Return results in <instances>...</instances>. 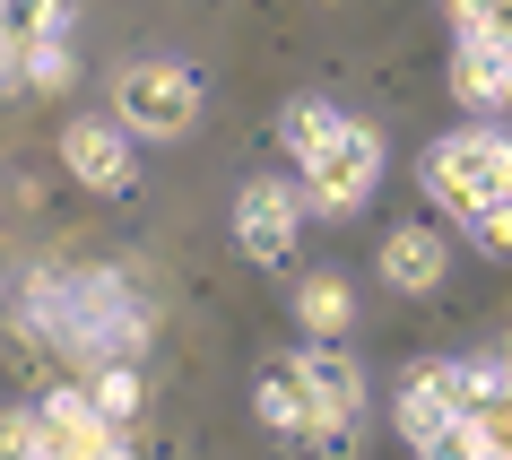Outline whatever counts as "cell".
Wrapping results in <instances>:
<instances>
[{
	"label": "cell",
	"instance_id": "6da1fadb",
	"mask_svg": "<svg viewBox=\"0 0 512 460\" xmlns=\"http://www.w3.org/2000/svg\"><path fill=\"white\" fill-rule=\"evenodd\" d=\"M296 174H304V183H296V191H304V217H356V209L382 191V131H365V122L339 113L330 139L296 165Z\"/></svg>",
	"mask_w": 512,
	"mask_h": 460
},
{
	"label": "cell",
	"instance_id": "7a4b0ae2",
	"mask_svg": "<svg viewBox=\"0 0 512 460\" xmlns=\"http://www.w3.org/2000/svg\"><path fill=\"white\" fill-rule=\"evenodd\" d=\"M504 183H512V131H495V122H469V131H452V139H434V148H426L434 209L469 217L478 200H504Z\"/></svg>",
	"mask_w": 512,
	"mask_h": 460
},
{
	"label": "cell",
	"instance_id": "3957f363",
	"mask_svg": "<svg viewBox=\"0 0 512 460\" xmlns=\"http://www.w3.org/2000/svg\"><path fill=\"white\" fill-rule=\"evenodd\" d=\"M113 122L131 139H183L200 122V70L191 61H131L113 79Z\"/></svg>",
	"mask_w": 512,
	"mask_h": 460
},
{
	"label": "cell",
	"instance_id": "277c9868",
	"mask_svg": "<svg viewBox=\"0 0 512 460\" xmlns=\"http://www.w3.org/2000/svg\"><path fill=\"white\" fill-rule=\"evenodd\" d=\"M287 374L304 382L313 434H348L356 417H365V374H356V356L339 348V339H313V348H296V365H287Z\"/></svg>",
	"mask_w": 512,
	"mask_h": 460
},
{
	"label": "cell",
	"instance_id": "5b68a950",
	"mask_svg": "<svg viewBox=\"0 0 512 460\" xmlns=\"http://www.w3.org/2000/svg\"><path fill=\"white\" fill-rule=\"evenodd\" d=\"M296 226H304V191L296 183H243L235 191V244H243V261L287 270V261H296Z\"/></svg>",
	"mask_w": 512,
	"mask_h": 460
},
{
	"label": "cell",
	"instance_id": "8992f818",
	"mask_svg": "<svg viewBox=\"0 0 512 460\" xmlns=\"http://www.w3.org/2000/svg\"><path fill=\"white\" fill-rule=\"evenodd\" d=\"M61 165H70L87 191L122 200V191L139 183V139L122 131L113 113H87V122H70V131H61Z\"/></svg>",
	"mask_w": 512,
	"mask_h": 460
},
{
	"label": "cell",
	"instance_id": "52a82bcc",
	"mask_svg": "<svg viewBox=\"0 0 512 460\" xmlns=\"http://www.w3.org/2000/svg\"><path fill=\"white\" fill-rule=\"evenodd\" d=\"M35 434H44V460H122V426H105L87 408V391H44Z\"/></svg>",
	"mask_w": 512,
	"mask_h": 460
},
{
	"label": "cell",
	"instance_id": "ba28073f",
	"mask_svg": "<svg viewBox=\"0 0 512 460\" xmlns=\"http://www.w3.org/2000/svg\"><path fill=\"white\" fill-rule=\"evenodd\" d=\"M452 87H460V105H512V44H495V35L478 27H460V53H452Z\"/></svg>",
	"mask_w": 512,
	"mask_h": 460
},
{
	"label": "cell",
	"instance_id": "9c48e42d",
	"mask_svg": "<svg viewBox=\"0 0 512 460\" xmlns=\"http://www.w3.org/2000/svg\"><path fill=\"white\" fill-rule=\"evenodd\" d=\"M443 270H452V244H443L434 226H391V235H382V278H391L400 296H434Z\"/></svg>",
	"mask_w": 512,
	"mask_h": 460
},
{
	"label": "cell",
	"instance_id": "30bf717a",
	"mask_svg": "<svg viewBox=\"0 0 512 460\" xmlns=\"http://www.w3.org/2000/svg\"><path fill=\"white\" fill-rule=\"evenodd\" d=\"M296 322H304V339H348L356 287H348L339 270H304V278H296Z\"/></svg>",
	"mask_w": 512,
	"mask_h": 460
},
{
	"label": "cell",
	"instance_id": "8fae6325",
	"mask_svg": "<svg viewBox=\"0 0 512 460\" xmlns=\"http://www.w3.org/2000/svg\"><path fill=\"white\" fill-rule=\"evenodd\" d=\"M9 53H18V87H27V96H61V87L79 79L70 35H27V44H9Z\"/></svg>",
	"mask_w": 512,
	"mask_h": 460
},
{
	"label": "cell",
	"instance_id": "7c38bea8",
	"mask_svg": "<svg viewBox=\"0 0 512 460\" xmlns=\"http://www.w3.org/2000/svg\"><path fill=\"white\" fill-rule=\"evenodd\" d=\"M452 426H460V417L443 408V391H434L426 374H408V382H400V434H408V452L426 460V452H434V443H443Z\"/></svg>",
	"mask_w": 512,
	"mask_h": 460
},
{
	"label": "cell",
	"instance_id": "4fadbf2b",
	"mask_svg": "<svg viewBox=\"0 0 512 460\" xmlns=\"http://www.w3.org/2000/svg\"><path fill=\"white\" fill-rule=\"evenodd\" d=\"M252 408H261V426L287 434V443H313V408H304V382L278 365V374H261V391H252Z\"/></svg>",
	"mask_w": 512,
	"mask_h": 460
},
{
	"label": "cell",
	"instance_id": "5bb4252c",
	"mask_svg": "<svg viewBox=\"0 0 512 460\" xmlns=\"http://www.w3.org/2000/svg\"><path fill=\"white\" fill-rule=\"evenodd\" d=\"M79 391H87V408H96L105 426H131V417H139V400H148V391H139V365H122V356H105V365H96V374H87Z\"/></svg>",
	"mask_w": 512,
	"mask_h": 460
},
{
	"label": "cell",
	"instance_id": "9a60e30c",
	"mask_svg": "<svg viewBox=\"0 0 512 460\" xmlns=\"http://www.w3.org/2000/svg\"><path fill=\"white\" fill-rule=\"evenodd\" d=\"M330 122H339V105H330V96H296V105L278 113V148L304 165V157H313V148L330 139Z\"/></svg>",
	"mask_w": 512,
	"mask_h": 460
},
{
	"label": "cell",
	"instance_id": "2e32d148",
	"mask_svg": "<svg viewBox=\"0 0 512 460\" xmlns=\"http://www.w3.org/2000/svg\"><path fill=\"white\" fill-rule=\"evenodd\" d=\"M27 35H70V0H0V44Z\"/></svg>",
	"mask_w": 512,
	"mask_h": 460
},
{
	"label": "cell",
	"instance_id": "e0dca14e",
	"mask_svg": "<svg viewBox=\"0 0 512 460\" xmlns=\"http://www.w3.org/2000/svg\"><path fill=\"white\" fill-rule=\"evenodd\" d=\"M460 226H469V244H478V252H512V191H504V200H478Z\"/></svg>",
	"mask_w": 512,
	"mask_h": 460
},
{
	"label": "cell",
	"instance_id": "ac0fdd59",
	"mask_svg": "<svg viewBox=\"0 0 512 460\" xmlns=\"http://www.w3.org/2000/svg\"><path fill=\"white\" fill-rule=\"evenodd\" d=\"M0 460H44V434H35V408H0Z\"/></svg>",
	"mask_w": 512,
	"mask_h": 460
},
{
	"label": "cell",
	"instance_id": "d6986e66",
	"mask_svg": "<svg viewBox=\"0 0 512 460\" xmlns=\"http://www.w3.org/2000/svg\"><path fill=\"white\" fill-rule=\"evenodd\" d=\"M478 35H495V44H512V0H495V9H486V27Z\"/></svg>",
	"mask_w": 512,
	"mask_h": 460
},
{
	"label": "cell",
	"instance_id": "ffe728a7",
	"mask_svg": "<svg viewBox=\"0 0 512 460\" xmlns=\"http://www.w3.org/2000/svg\"><path fill=\"white\" fill-rule=\"evenodd\" d=\"M0 96H27V87H18V53H9V44H0Z\"/></svg>",
	"mask_w": 512,
	"mask_h": 460
},
{
	"label": "cell",
	"instance_id": "44dd1931",
	"mask_svg": "<svg viewBox=\"0 0 512 460\" xmlns=\"http://www.w3.org/2000/svg\"><path fill=\"white\" fill-rule=\"evenodd\" d=\"M486 9H495V0H452V18H460V27H486Z\"/></svg>",
	"mask_w": 512,
	"mask_h": 460
},
{
	"label": "cell",
	"instance_id": "7402d4cb",
	"mask_svg": "<svg viewBox=\"0 0 512 460\" xmlns=\"http://www.w3.org/2000/svg\"><path fill=\"white\" fill-rule=\"evenodd\" d=\"M504 374H512V339H504Z\"/></svg>",
	"mask_w": 512,
	"mask_h": 460
},
{
	"label": "cell",
	"instance_id": "603a6c76",
	"mask_svg": "<svg viewBox=\"0 0 512 460\" xmlns=\"http://www.w3.org/2000/svg\"><path fill=\"white\" fill-rule=\"evenodd\" d=\"M504 191H512V183H504Z\"/></svg>",
	"mask_w": 512,
	"mask_h": 460
}]
</instances>
